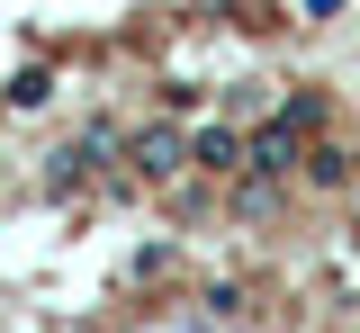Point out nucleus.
<instances>
[{
  "label": "nucleus",
  "instance_id": "f257e3e1",
  "mask_svg": "<svg viewBox=\"0 0 360 333\" xmlns=\"http://www.w3.org/2000/svg\"><path fill=\"white\" fill-rule=\"evenodd\" d=\"M117 153H127V136H117V126L99 117V126H82V136H72L63 153H54V162H45V190H54V198H72L82 181H99V171H108Z\"/></svg>",
  "mask_w": 360,
  "mask_h": 333
},
{
  "label": "nucleus",
  "instance_id": "f03ea898",
  "mask_svg": "<svg viewBox=\"0 0 360 333\" xmlns=\"http://www.w3.org/2000/svg\"><path fill=\"white\" fill-rule=\"evenodd\" d=\"M297 162H307V126H288V117L270 108L262 126L243 136V171H262V181H288Z\"/></svg>",
  "mask_w": 360,
  "mask_h": 333
},
{
  "label": "nucleus",
  "instance_id": "7ed1b4c3",
  "mask_svg": "<svg viewBox=\"0 0 360 333\" xmlns=\"http://www.w3.org/2000/svg\"><path fill=\"white\" fill-rule=\"evenodd\" d=\"M127 171H135V181H180V171H189V136H180L172 117L135 126V136H127Z\"/></svg>",
  "mask_w": 360,
  "mask_h": 333
},
{
  "label": "nucleus",
  "instance_id": "20e7f679",
  "mask_svg": "<svg viewBox=\"0 0 360 333\" xmlns=\"http://www.w3.org/2000/svg\"><path fill=\"white\" fill-rule=\"evenodd\" d=\"M189 171L234 181V171H243V126H234V117H225V126H198V136H189Z\"/></svg>",
  "mask_w": 360,
  "mask_h": 333
},
{
  "label": "nucleus",
  "instance_id": "39448f33",
  "mask_svg": "<svg viewBox=\"0 0 360 333\" xmlns=\"http://www.w3.org/2000/svg\"><path fill=\"white\" fill-rule=\"evenodd\" d=\"M297 171H307L315 190H342V181H352V153H342V144H315V153L297 162Z\"/></svg>",
  "mask_w": 360,
  "mask_h": 333
},
{
  "label": "nucleus",
  "instance_id": "423d86ee",
  "mask_svg": "<svg viewBox=\"0 0 360 333\" xmlns=\"http://www.w3.org/2000/svg\"><path fill=\"white\" fill-rule=\"evenodd\" d=\"M279 117H288V126H307V136H315V126H324V91H288V99H279Z\"/></svg>",
  "mask_w": 360,
  "mask_h": 333
},
{
  "label": "nucleus",
  "instance_id": "0eeeda50",
  "mask_svg": "<svg viewBox=\"0 0 360 333\" xmlns=\"http://www.w3.org/2000/svg\"><path fill=\"white\" fill-rule=\"evenodd\" d=\"M9 99H18V108H45V99H54V81H45V72H18V81H9Z\"/></svg>",
  "mask_w": 360,
  "mask_h": 333
},
{
  "label": "nucleus",
  "instance_id": "6e6552de",
  "mask_svg": "<svg viewBox=\"0 0 360 333\" xmlns=\"http://www.w3.org/2000/svg\"><path fill=\"white\" fill-rule=\"evenodd\" d=\"M307 18H342V0H307Z\"/></svg>",
  "mask_w": 360,
  "mask_h": 333
}]
</instances>
